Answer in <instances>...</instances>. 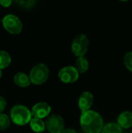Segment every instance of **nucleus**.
Masks as SVG:
<instances>
[{"label":"nucleus","mask_w":132,"mask_h":133,"mask_svg":"<svg viewBox=\"0 0 132 133\" xmlns=\"http://www.w3.org/2000/svg\"><path fill=\"white\" fill-rule=\"evenodd\" d=\"M80 125L85 133H100L103 127V119L98 112L88 110L82 112Z\"/></svg>","instance_id":"f257e3e1"},{"label":"nucleus","mask_w":132,"mask_h":133,"mask_svg":"<svg viewBox=\"0 0 132 133\" xmlns=\"http://www.w3.org/2000/svg\"><path fill=\"white\" fill-rule=\"evenodd\" d=\"M31 111L23 105H15L10 111L12 121L18 125H25L31 119Z\"/></svg>","instance_id":"f03ea898"},{"label":"nucleus","mask_w":132,"mask_h":133,"mask_svg":"<svg viewBox=\"0 0 132 133\" xmlns=\"http://www.w3.org/2000/svg\"><path fill=\"white\" fill-rule=\"evenodd\" d=\"M49 76V69L44 63L36 65L30 70L29 78L30 83L34 85H41L44 83Z\"/></svg>","instance_id":"7ed1b4c3"},{"label":"nucleus","mask_w":132,"mask_h":133,"mask_svg":"<svg viewBox=\"0 0 132 133\" xmlns=\"http://www.w3.org/2000/svg\"><path fill=\"white\" fill-rule=\"evenodd\" d=\"M2 22L5 30L11 34H19L22 31V22L15 15L9 14L5 16Z\"/></svg>","instance_id":"20e7f679"},{"label":"nucleus","mask_w":132,"mask_h":133,"mask_svg":"<svg viewBox=\"0 0 132 133\" xmlns=\"http://www.w3.org/2000/svg\"><path fill=\"white\" fill-rule=\"evenodd\" d=\"M89 47V39L85 34L77 35L72 43V51L77 57L84 56Z\"/></svg>","instance_id":"39448f33"},{"label":"nucleus","mask_w":132,"mask_h":133,"mask_svg":"<svg viewBox=\"0 0 132 133\" xmlns=\"http://www.w3.org/2000/svg\"><path fill=\"white\" fill-rule=\"evenodd\" d=\"M45 126L49 132L61 133L65 129L64 119L59 115H51L46 120Z\"/></svg>","instance_id":"423d86ee"},{"label":"nucleus","mask_w":132,"mask_h":133,"mask_svg":"<svg viewBox=\"0 0 132 133\" xmlns=\"http://www.w3.org/2000/svg\"><path fill=\"white\" fill-rule=\"evenodd\" d=\"M79 73L74 66H65L58 72L60 80L64 83H72L78 80Z\"/></svg>","instance_id":"0eeeda50"},{"label":"nucleus","mask_w":132,"mask_h":133,"mask_svg":"<svg viewBox=\"0 0 132 133\" xmlns=\"http://www.w3.org/2000/svg\"><path fill=\"white\" fill-rule=\"evenodd\" d=\"M51 108L48 104H47L46 102H39L33 105L31 111V115L34 118L42 119L48 116L51 113Z\"/></svg>","instance_id":"6e6552de"},{"label":"nucleus","mask_w":132,"mask_h":133,"mask_svg":"<svg viewBox=\"0 0 132 133\" xmlns=\"http://www.w3.org/2000/svg\"><path fill=\"white\" fill-rule=\"evenodd\" d=\"M93 104V95L90 92L85 91L80 95L79 98L78 104L82 112H85L89 110Z\"/></svg>","instance_id":"1a4fd4ad"},{"label":"nucleus","mask_w":132,"mask_h":133,"mask_svg":"<svg viewBox=\"0 0 132 133\" xmlns=\"http://www.w3.org/2000/svg\"><path fill=\"white\" fill-rule=\"evenodd\" d=\"M117 124L123 129H130L132 127V111H125L121 112L117 118Z\"/></svg>","instance_id":"9d476101"},{"label":"nucleus","mask_w":132,"mask_h":133,"mask_svg":"<svg viewBox=\"0 0 132 133\" xmlns=\"http://www.w3.org/2000/svg\"><path fill=\"white\" fill-rule=\"evenodd\" d=\"M13 81H14L16 85H17L18 87H29L30 85V83H31L29 76L26 73L22 72H17L14 76Z\"/></svg>","instance_id":"9b49d317"},{"label":"nucleus","mask_w":132,"mask_h":133,"mask_svg":"<svg viewBox=\"0 0 132 133\" xmlns=\"http://www.w3.org/2000/svg\"><path fill=\"white\" fill-rule=\"evenodd\" d=\"M29 123H30V126L31 129L35 132H43L46 129L45 122L40 118H31Z\"/></svg>","instance_id":"f8f14e48"},{"label":"nucleus","mask_w":132,"mask_h":133,"mask_svg":"<svg viewBox=\"0 0 132 133\" xmlns=\"http://www.w3.org/2000/svg\"><path fill=\"white\" fill-rule=\"evenodd\" d=\"M75 69L79 73H84L89 69V62L85 56L78 57L75 62Z\"/></svg>","instance_id":"ddd939ff"},{"label":"nucleus","mask_w":132,"mask_h":133,"mask_svg":"<svg viewBox=\"0 0 132 133\" xmlns=\"http://www.w3.org/2000/svg\"><path fill=\"white\" fill-rule=\"evenodd\" d=\"M100 133H124L123 129L115 122H110L103 125Z\"/></svg>","instance_id":"4468645a"},{"label":"nucleus","mask_w":132,"mask_h":133,"mask_svg":"<svg viewBox=\"0 0 132 133\" xmlns=\"http://www.w3.org/2000/svg\"><path fill=\"white\" fill-rule=\"evenodd\" d=\"M11 63V57L9 54L5 51H0V69H5Z\"/></svg>","instance_id":"2eb2a0df"},{"label":"nucleus","mask_w":132,"mask_h":133,"mask_svg":"<svg viewBox=\"0 0 132 133\" xmlns=\"http://www.w3.org/2000/svg\"><path fill=\"white\" fill-rule=\"evenodd\" d=\"M10 126V119L4 113H0V131L7 129Z\"/></svg>","instance_id":"dca6fc26"},{"label":"nucleus","mask_w":132,"mask_h":133,"mask_svg":"<svg viewBox=\"0 0 132 133\" xmlns=\"http://www.w3.org/2000/svg\"><path fill=\"white\" fill-rule=\"evenodd\" d=\"M124 64L126 69L132 72V51L127 52L124 56Z\"/></svg>","instance_id":"f3484780"},{"label":"nucleus","mask_w":132,"mask_h":133,"mask_svg":"<svg viewBox=\"0 0 132 133\" xmlns=\"http://www.w3.org/2000/svg\"><path fill=\"white\" fill-rule=\"evenodd\" d=\"M14 1L19 5L25 9H30L33 7L37 2V0H14Z\"/></svg>","instance_id":"a211bd4d"},{"label":"nucleus","mask_w":132,"mask_h":133,"mask_svg":"<svg viewBox=\"0 0 132 133\" xmlns=\"http://www.w3.org/2000/svg\"><path fill=\"white\" fill-rule=\"evenodd\" d=\"M6 107V101L3 97L0 96V113H2Z\"/></svg>","instance_id":"6ab92c4d"},{"label":"nucleus","mask_w":132,"mask_h":133,"mask_svg":"<svg viewBox=\"0 0 132 133\" xmlns=\"http://www.w3.org/2000/svg\"><path fill=\"white\" fill-rule=\"evenodd\" d=\"M0 4L3 7H9L12 4V0H0Z\"/></svg>","instance_id":"aec40b11"},{"label":"nucleus","mask_w":132,"mask_h":133,"mask_svg":"<svg viewBox=\"0 0 132 133\" xmlns=\"http://www.w3.org/2000/svg\"><path fill=\"white\" fill-rule=\"evenodd\" d=\"M61 133H77V132L72 128H68V129H64L63 131Z\"/></svg>","instance_id":"412c9836"},{"label":"nucleus","mask_w":132,"mask_h":133,"mask_svg":"<svg viewBox=\"0 0 132 133\" xmlns=\"http://www.w3.org/2000/svg\"><path fill=\"white\" fill-rule=\"evenodd\" d=\"M2 69H0V79L2 77Z\"/></svg>","instance_id":"4be33fe9"},{"label":"nucleus","mask_w":132,"mask_h":133,"mask_svg":"<svg viewBox=\"0 0 132 133\" xmlns=\"http://www.w3.org/2000/svg\"><path fill=\"white\" fill-rule=\"evenodd\" d=\"M124 133H132V130H130V131H127V132H125Z\"/></svg>","instance_id":"5701e85b"},{"label":"nucleus","mask_w":132,"mask_h":133,"mask_svg":"<svg viewBox=\"0 0 132 133\" xmlns=\"http://www.w3.org/2000/svg\"><path fill=\"white\" fill-rule=\"evenodd\" d=\"M120 1H121V2H128L129 0H120Z\"/></svg>","instance_id":"b1692460"}]
</instances>
